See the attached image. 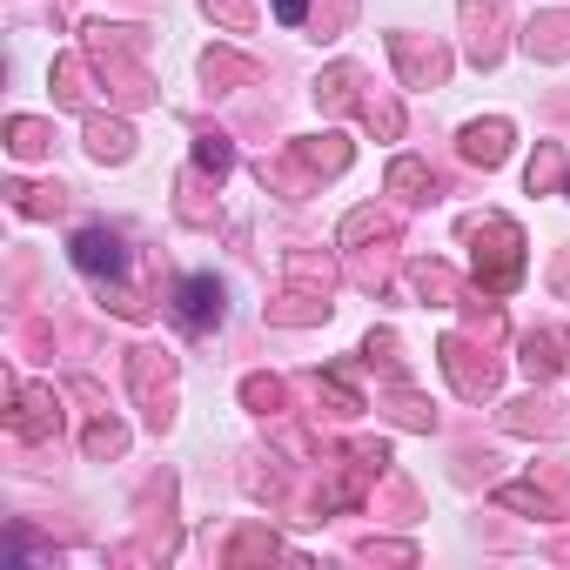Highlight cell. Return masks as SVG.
Returning <instances> with one entry per match:
<instances>
[{"instance_id": "cell-4", "label": "cell", "mask_w": 570, "mask_h": 570, "mask_svg": "<svg viewBox=\"0 0 570 570\" xmlns=\"http://www.w3.org/2000/svg\"><path fill=\"white\" fill-rule=\"evenodd\" d=\"M303 14H309V0H275V21H282V28H296Z\"/></svg>"}, {"instance_id": "cell-1", "label": "cell", "mask_w": 570, "mask_h": 570, "mask_svg": "<svg viewBox=\"0 0 570 570\" xmlns=\"http://www.w3.org/2000/svg\"><path fill=\"white\" fill-rule=\"evenodd\" d=\"M175 323H181L188 336H202V330L222 323V282H215V275H188L181 289H175Z\"/></svg>"}, {"instance_id": "cell-3", "label": "cell", "mask_w": 570, "mask_h": 570, "mask_svg": "<svg viewBox=\"0 0 570 570\" xmlns=\"http://www.w3.org/2000/svg\"><path fill=\"white\" fill-rule=\"evenodd\" d=\"M470 155L476 161H497L503 155V128H470Z\"/></svg>"}, {"instance_id": "cell-2", "label": "cell", "mask_w": 570, "mask_h": 570, "mask_svg": "<svg viewBox=\"0 0 570 570\" xmlns=\"http://www.w3.org/2000/svg\"><path fill=\"white\" fill-rule=\"evenodd\" d=\"M75 268H81V275H121V268H128L121 235H115V228H81V235H75Z\"/></svg>"}]
</instances>
